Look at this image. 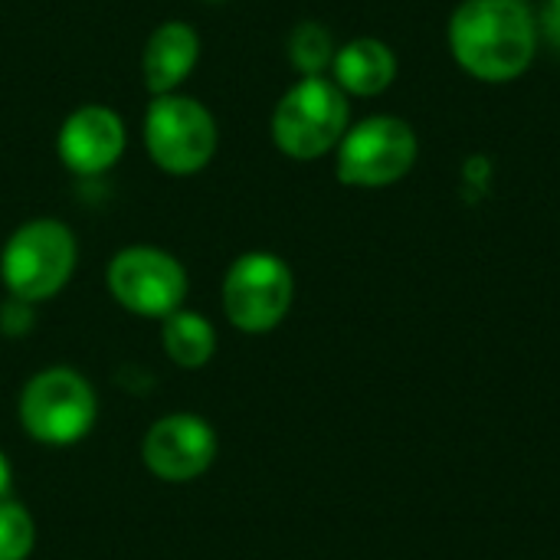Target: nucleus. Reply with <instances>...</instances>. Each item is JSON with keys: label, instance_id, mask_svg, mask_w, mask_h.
<instances>
[{"label": "nucleus", "instance_id": "39448f33", "mask_svg": "<svg viewBox=\"0 0 560 560\" xmlns=\"http://www.w3.org/2000/svg\"><path fill=\"white\" fill-rule=\"evenodd\" d=\"M335 151V174L345 187L377 190L404 180L413 171L420 141L404 118L371 115L358 125H348Z\"/></svg>", "mask_w": 560, "mask_h": 560}, {"label": "nucleus", "instance_id": "6ab92c4d", "mask_svg": "<svg viewBox=\"0 0 560 560\" xmlns=\"http://www.w3.org/2000/svg\"><path fill=\"white\" fill-rule=\"evenodd\" d=\"M518 3H528V0H518Z\"/></svg>", "mask_w": 560, "mask_h": 560}, {"label": "nucleus", "instance_id": "a211bd4d", "mask_svg": "<svg viewBox=\"0 0 560 560\" xmlns=\"http://www.w3.org/2000/svg\"><path fill=\"white\" fill-rule=\"evenodd\" d=\"M548 10H555V13H560V0H548Z\"/></svg>", "mask_w": 560, "mask_h": 560}, {"label": "nucleus", "instance_id": "f3484780", "mask_svg": "<svg viewBox=\"0 0 560 560\" xmlns=\"http://www.w3.org/2000/svg\"><path fill=\"white\" fill-rule=\"evenodd\" d=\"M10 482H13V469H10V459H7L3 450H0V499H7Z\"/></svg>", "mask_w": 560, "mask_h": 560}, {"label": "nucleus", "instance_id": "9b49d317", "mask_svg": "<svg viewBox=\"0 0 560 560\" xmlns=\"http://www.w3.org/2000/svg\"><path fill=\"white\" fill-rule=\"evenodd\" d=\"M200 59V36L190 23L180 20H167L161 23L148 43H144V56H141V72H144V85L151 95H171L177 92L187 75L194 72Z\"/></svg>", "mask_w": 560, "mask_h": 560}, {"label": "nucleus", "instance_id": "f257e3e1", "mask_svg": "<svg viewBox=\"0 0 560 560\" xmlns=\"http://www.w3.org/2000/svg\"><path fill=\"white\" fill-rule=\"evenodd\" d=\"M459 69L479 82H512L528 72L538 52V23L518 0H463L446 26Z\"/></svg>", "mask_w": 560, "mask_h": 560}, {"label": "nucleus", "instance_id": "aec40b11", "mask_svg": "<svg viewBox=\"0 0 560 560\" xmlns=\"http://www.w3.org/2000/svg\"><path fill=\"white\" fill-rule=\"evenodd\" d=\"M213 3H220V0H213Z\"/></svg>", "mask_w": 560, "mask_h": 560}, {"label": "nucleus", "instance_id": "0eeeda50", "mask_svg": "<svg viewBox=\"0 0 560 560\" xmlns=\"http://www.w3.org/2000/svg\"><path fill=\"white\" fill-rule=\"evenodd\" d=\"M144 148L164 174H197L217 154V118L190 95H154L144 112Z\"/></svg>", "mask_w": 560, "mask_h": 560}, {"label": "nucleus", "instance_id": "1a4fd4ad", "mask_svg": "<svg viewBox=\"0 0 560 560\" xmlns=\"http://www.w3.org/2000/svg\"><path fill=\"white\" fill-rule=\"evenodd\" d=\"M141 459L161 482H194L217 459V430L197 413H167L144 433Z\"/></svg>", "mask_w": 560, "mask_h": 560}, {"label": "nucleus", "instance_id": "20e7f679", "mask_svg": "<svg viewBox=\"0 0 560 560\" xmlns=\"http://www.w3.org/2000/svg\"><path fill=\"white\" fill-rule=\"evenodd\" d=\"M16 417L30 440L43 446H72L92 433L98 420V400L79 371L46 368L20 390Z\"/></svg>", "mask_w": 560, "mask_h": 560}, {"label": "nucleus", "instance_id": "f8f14e48", "mask_svg": "<svg viewBox=\"0 0 560 560\" xmlns=\"http://www.w3.org/2000/svg\"><path fill=\"white\" fill-rule=\"evenodd\" d=\"M394 79H397V56L384 39L358 36L335 52L331 82L345 95L374 98V95L387 92Z\"/></svg>", "mask_w": 560, "mask_h": 560}, {"label": "nucleus", "instance_id": "2eb2a0df", "mask_svg": "<svg viewBox=\"0 0 560 560\" xmlns=\"http://www.w3.org/2000/svg\"><path fill=\"white\" fill-rule=\"evenodd\" d=\"M33 515L13 499H0V560H26L33 555Z\"/></svg>", "mask_w": 560, "mask_h": 560}, {"label": "nucleus", "instance_id": "7ed1b4c3", "mask_svg": "<svg viewBox=\"0 0 560 560\" xmlns=\"http://www.w3.org/2000/svg\"><path fill=\"white\" fill-rule=\"evenodd\" d=\"M348 125V95L328 75H302L272 112V141L292 161H318L341 144Z\"/></svg>", "mask_w": 560, "mask_h": 560}, {"label": "nucleus", "instance_id": "ddd939ff", "mask_svg": "<svg viewBox=\"0 0 560 560\" xmlns=\"http://www.w3.org/2000/svg\"><path fill=\"white\" fill-rule=\"evenodd\" d=\"M161 345L177 368L197 371V368L210 364V358L217 351V331L200 312L177 308L161 325Z\"/></svg>", "mask_w": 560, "mask_h": 560}, {"label": "nucleus", "instance_id": "4468645a", "mask_svg": "<svg viewBox=\"0 0 560 560\" xmlns=\"http://www.w3.org/2000/svg\"><path fill=\"white\" fill-rule=\"evenodd\" d=\"M335 39L318 20H302L289 36V62L302 75H325L335 62Z\"/></svg>", "mask_w": 560, "mask_h": 560}, {"label": "nucleus", "instance_id": "f03ea898", "mask_svg": "<svg viewBox=\"0 0 560 560\" xmlns=\"http://www.w3.org/2000/svg\"><path fill=\"white\" fill-rule=\"evenodd\" d=\"M75 233L52 217L16 226L0 253V279L13 299L39 305L66 289L75 272Z\"/></svg>", "mask_w": 560, "mask_h": 560}, {"label": "nucleus", "instance_id": "6e6552de", "mask_svg": "<svg viewBox=\"0 0 560 560\" xmlns=\"http://www.w3.org/2000/svg\"><path fill=\"white\" fill-rule=\"evenodd\" d=\"M108 292L112 299L141 318H167L184 308L187 299V269L177 256L158 246H125L108 262Z\"/></svg>", "mask_w": 560, "mask_h": 560}, {"label": "nucleus", "instance_id": "9d476101", "mask_svg": "<svg viewBox=\"0 0 560 560\" xmlns=\"http://www.w3.org/2000/svg\"><path fill=\"white\" fill-rule=\"evenodd\" d=\"M125 144H128L125 121L108 105L75 108L62 121L59 138H56L59 161L79 177H98L108 167H115L118 158L125 154Z\"/></svg>", "mask_w": 560, "mask_h": 560}, {"label": "nucleus", "instance_id": "423d86ee", "mask_svg": "<svg viewBox=\"0 0 560 560\" xmlns=\"http://www.w3.org/2000/svg\"><path fill=\"white\" fill-rule=\"evenodd\" d=\"M295 299V276L276 253L253 249L230 262L223 276V312L226 322L243 335L276 331Z\"/></svg>", "mask_w": 560, "mask_h": 560}, {"label": "nucleus", "instance_id": "dca6fc26", "mask_svg": "<svg viewBox=\"0 0 560 560\" xmlns=\"http://www.w3.org/2000/svg\"><path fill=\"white\" fill-rule=\"evenodd\" d=\"M33 305L30 302H23V299H7L3 305H0V331L3 335H10V338H20V335H26L30 328H33Z\"/></svg>", "mask_w": 560, "mask_h": 560}]
</instances>
